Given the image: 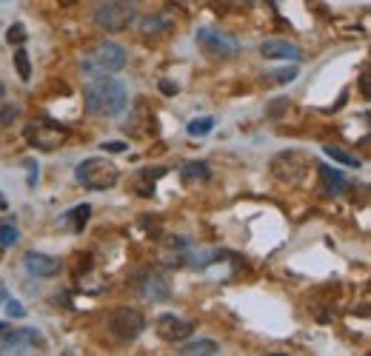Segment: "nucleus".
Here are the masks:
<instances>
[{"label": "nucleus", "instance_id": "obj_1", "mask_svg": "<svg viewBox=\"0 0 371 356\" xmlns=\"http://www.w3.org/2000/svg\"><path fill=\"white\" fill-rule=\"evenodd\" d=\"M126 100H129V92L126 85L114 77H95L86 88H83V106L89 114L95 117H114L126 109Z\"/></svg>", "mask_w": 371, "mask_h": 356}, {"label": "nucleus", "instance_id": "obj_2", "mask_svg": "<svg viewBox=\"0 0 371 356\" xmlns=\"http://www.w3.org/2000/svg\"><path fill=\"white\" fill-rule=\"evenodd\" d=\"M129 63V55L120 43H112V40H103L100 46H95L86 57H83V74L89 77H103V74H114L120 71L123 66Z\"/></svg>", "mask_w": 371, "mask_h": 356}, {"label": "nucleus", "instance_id": "obj_3", "mask_svg": "<svg viewBox=\"0 0 371 356\" xmlns=\"http://www.w3.org/2000/svg\"><path fill=\"white\" fill-rule=\"evenodd\" d=\"M74 177H77V183L89 191H106L120 180V171L106 157H86L74 168Z\"/></svg>", "mask_w": 371, "mask_h": 356}, {"label": "nucleus", "instance_id": "obj_4", "mask_svg": "<svg viewBox=\"0 0 371 356\" xmlns=\"http://www.w3.org/2000/svg\"><path fill=\"white\" fill-rule=\"evenodd\" d=\"M137 20V9L132 0H106L95 9V26L103 32H123Z\"/></svg>", "mask_w": 371, "mask_h": 356}, {"label": "nucleus", "instance_id": "obj_5", "mask_svg": "<svg viewBox=\"0 0 371 356\" xmlns=\"http://www.w3.org/2000/svg\"><path fill=\"white\" fill-rule=\"evenodd\" d=\"M194 43L203 49V55H209L215 60H229L240 52V40L229 32H217V29H197L194 32Z\"/></svg>", "mask_w": 371, "mask_h": 356}, {"label": "nucleus", "instance_id": "obj_6", "mask_svg": "<svg viewBox=\"0 0 371 356\" xmlns=\"http://www.w3.org/2000/svg\"><path fill=\"white\" fill-rule=\"evenodd\" d=\"M143 328H146V320H143L140 310H135V308H117L114 314L109 317V331H112V336L117 342L137 339L143 334Z\"/></svg>", "mask_w": 371, "mask_h": 356}, {"label": "nucleus", "instance_id": "obj_7", "mask_svg": "<svg viewBox=\"0 0 371 356\" xmlns=\"http://www.w3.org/2000/svg\"><path fill=\"white\" fill-rule=\"evenodd\" d=\"M26 140L40 151H55L66 140V128L52 120H34L26 125Z\"/></svg>", "mask_w": 371, "mask_h": 356}, {"label": "nucleus", "instance_id": "obj_8", "mask_svg": "<svg viewBox=\"0 0 371 356\" xmlns=\"http://www.w3.org/2000/svg\"><path fill=\"white\" fill-rule=\"evenodd\" d=\"M46 339L40 336V331L34 328H6L0 331V353H32L34 348H43Z\"/></svg>", "mask_w": 371, "mask_h": 356}, {"label": "nucleus", "instance_id": "obj_9", "mask_svg": "<svg viewBox=\"0 0 371 356\" xmlns=\"http://www.w3.org/2000/svg\"><path fill=\"white\" fill-rule=\"evenodd\" d=\"M23 265H26V271L32 277H58L60 268H63V262L52 254H40V251H26L23 256Z\"/></svg>", "mask_w": 371, "mask_h": 356}, {"label": "nucleus", "instance_id": "obj_10", "mask_svg": "<svg viewBox=\"0 0 371 356\" xmlns=\"http://www.w3.org/2000/svg\"><path fill=\"white\" fill-rule=\"evenodd\" d=\"M191 331H194V325L189 320H180L175 314L157 317V334H160V339H166V342H183V339L191 336Z\"/></svg>", "mask_w": 371, "mask_h": 356}, {"label": "nucleus", "instance_id": "obj_11", "mask_svg": "<svg viewBox=\"0 0 371 356\" xmlns=\"http://www.w3.org/2000/svg\"><path fill=\"white\" fill-rule=\"evenodd\" d=\"M260 55L266 60H303V49L297 43H288V40H263L260 43Z\"/></svg>", "mask_w": 371, "mask_h": 356}, {"label": "nucleus", "instance_id": "obj_12", "mask_svg": "<svg viewBox=\"0 0 371 356\" xmlns=\"http://www.w3.org/2000/svg\"><path fill=\"white\" fill-rule=\"evenodd\" d=\"M320 168V180H323V191L325 194H343L346 189V177L340 168H332V165H317Z\"/></svg>", "mask_w": 371, "mask_h": 356}, {"label": "nucleus", "instance_id": "obj_13", "mask_svg": "<svg viewBox=\"0 0 371 356\" xmlns=\"http://www.w3.org/2000/svg\"><path fill=\"white\" fill-rule=\"evenodd\" d=\"M140 291H143V296L146 299H169V282L163 280L157 271H151V274H146L143 277V285H140Z\"/></svg>", "mask_w": 371, "mask_h": 356}, {"label": "nucleus", "instance_id": "obj_14", "mask_svg": "<svg viewBox=\"0 0 371 356\" xmlns=\"http://www.w3.org/2000/svg\"><path fill=\"white\" fill-rule=\"evenodd\" d=\"M163 174H166V168H160V165H157L154 171H151V168L137 171V174H135V189H137V194H140V197H151V194H154V183L160 180Z\"/></svg>", "mask_w": 371, "mask_h": 356}, {"label": "nucleus", "instance_id": "obj_15", "mask_svg": "<svg viewBox=\"0 0 371 356\" xmlns=\"http://www.w3.org/2000/svg\"><path fill=\"white\" fill-rule=\"evenodd\" d=\"M89 217H92V205H89V203H80V205H74L63 219H66V226H69L72 234H80V231L86 228Z\"/></svg>", "mask_w": 371, "mask_h": 356}, {"label": "nucleus", "instance_id": "obj_16", "mask_svg": "<svg viewBox=\"0 0 371 356\" xmlns=\"http://www.w3.org/2000/svg\"><path fill=\"white\" fill-rule=\"evenodd\" d=\"M177 353L180 356H217L220 353V345L215 339H194V342H186Z\"/></svg>", "mask_w": 371, "mask_h": 356}, {"label": "nucleus", "instance_id": "obj_17", "mask_svg": "<svg viewBox=\"0 0 371 356\" xmlns=\"http://www.w3.org/2000/svg\"><path fill=\"white\" fill-rule=\"evenodd\" d=\"M172 18L169 15H149L140 20V32L143 34H163V32H169L172 29Z\"/></svg>", "mask_w": 371, "mask_h": 356}, {"label": "nucleus", "instance_id": "obj_18", "mask_svg": "<svg viewBox=\"0 0 371 356\" xmlns=\"http://www.w3.org/2000/svg\"><path fill=\"white\" fill-rule=\"evenodd\" d=\"M209 163H203V160H194V163H186V168L180 171V177H183V183L189 186V183H200V180H209Z\"/></svg>", "mask_w": 371, "mask_h": 356}, {"label": "nucleus", "instance_id": "obj_19", "mask_svg": "<svg viewBox=\"0 0 371 356\" xmlns=\"http://www.w3.org/2000/svg\"><path fill=\"white\" fill-rule=\"evenodd\" d=\"M20 240V228L12 217H4L0 219V248H9V245H18Z\"/></svg>", "mask_w": 371, "mask_h": 356}, {"label": "nucleus", "instance_id": "obj_20", "mask_svg": "<svg viewBox=\"0 0 371 356\" xmlns=\"http://www.w3.org/2000/svg\"><path fill=\"white\" fill-rule=\"evenodd\" d=\"M212 128H215V117H209V114H205V117H194V120L186 125L189 137H205Z\"/></svg>", "mask_w": 371, "mask_h": 356}, {"label": "nucleus", "instance_id": "obj_21", "mask_svg": "<svg viewBox=\"0 0 371 356\" xmlns=\"http://www.w3.org/2000/svg\"><path fill=\"white\" fill-rule=\"evenodd\" d=\"M323 154H325V157H332L335 163H343V165H351V168H360V160H357L354 154H349V151H343V149H337V146H323Z\"/></svg>", "mask_w": 371, "mask_h": 356}, {"label": "nucleus", "instance_id": "obj_22", "mask_svg": "<svg viewBox=\"0 0 371 356\" xmlns=\"http://www.w3.org/2000/svg\"><path fill=\"white\" fill-rule=\"evenodd\" d=\"M15 66H18L20 80H23V83H29V80H32V63H29V52H26L23 46H18V49H15Z\"/></svg>", "mask_w": 371, "mask_h": 356}, {"label": "nucleus", "instance_id": "obj_23", "mask_svg": "<svg viewBox=\"0 0 371 356\" xmlns=\"http://www.w3.org/2000/svg\"><path fill=\"white\" fill-rule=\"evenodd\" d=\"M0 299L6 302V310H9V317H15V320H23L26 317V308L18 302V299H12V296H6V288H0Z\"/></svg>", "mask_w": 371, "mask_h": 356}, {"label": "nucleus", "instance_id": "obj_24", "mask_svg": "<svg viewBox=\"0 0 371 356\" xmlns=\"http://www.w3.org/2000/svg\"><path fill=\"white\" fill-rule=\"evenodd\" d=\"M6 43H9V46H23V43H26V26L23 23H12L9 32H6Z\"/></svg>", "mask_w": 371, "mask_h": 356}, {"label": "nucleus", "instance_id": "obj_25", "mask_svg": "<svg viewBox=\"0 0 371 356\" xmlns=\"http://www.w3.org/2000/svg\"><path fill=\"white\" fill-rule=\"evenodd\" d=\"M271 83H280V85H285V83H292L295 77H297V66H288V69H280V71H271V74H266Z\"/></svg>", "mask_w": 371, "mask_h": 356}, {"label": "nucleus", "instance_id": "obj_26", "mask_svg": "<svg viewBox=\"0 0 371 356\" xmlns=\"http://www.w3.org/2000/svg\"><path fill=\"white\" fill-rule=\"evenodd\" d=\"M20 114V109L18 106H0V125H9V123H15V117Z\"/></svg>", "mask_w": 371, "mask_h": 356}, {"label": "nucleus", "instance_id": "obj_27", "mask_svg": "<svg viewBox=\"0 0 371 356\" xmlns=\"http://www.w3.org/2000/svg\"><path fill=\"white\" fill-rule=\"evenodd\" d=\"M126 149H129V143H123V140H106L103 143L106 154H120V151H126Z\"/></svg>", "mask_w": 371, "mask_h": 356}, {"label": "nucleus", "instance_id": "obj_28", "mask_svg": "<svg viewBox=\"0 0 371 356\" xmlns=\"http://www.w3.org/2000/svg\"><path fill=\"white\" fill-rule=\"evenodd\" d=\"M160 92L163 95H177L180 88H177V83H169V80H160Z\"/></svg>", "mask_w": 371, "mask_h": 356}, {"label": "nucleus", "instance_id": "obj_29", "mask_svg": "<svg viewBox=\"0 0 371 356\" xmlns=\"http://www.w3.org/2000/svg\"><path fill=\"white\" fill-rule=\"evenodd\" d=\"M4 95H6V85H4V83H0V100H4Z\"/></svg>", "mask_w": 371, "mask_h": 356}, {"label": "nucleus", "instance_id": "obj_30", "mask_svg": "<svg viewBox=\"0 0 371 356\" xmlns=\"http://www.w3.org/2000/svg\"><path fill=\"white\" fill-rule=\"evenodd\" d=\"M0 208H6V200H4V194H0Z\"/></svg>", "mask_w": 371, "mask_h": 356}, {"label": "nucleus", "instance_id": "obj_31", "mask_svg": "<svg viewBox=\"0 0 371 356\" xmlns=\"http://www.w3.org/2000/svg\"><path fill=\"white\" fill-rule=\"evenodd\" d=\"M6 328H9V325H6V322H0V331H6Z\"/></svg>", "mask_w": 371, "mask_h": 356}, {"label": "nucleus", "instance_id": "obj_32", "mask_svg": "<svg viewBox=\"0 0 371 356\" xmlns=\"http://www.w3.org/2000/svg\"><path fill=\"white\" fill-rule=\"evenodd\" d=\"M243 4H252V0H243Z\"/></svg>", "mask_w": 371, "mask_h": 356}]
</instances>
